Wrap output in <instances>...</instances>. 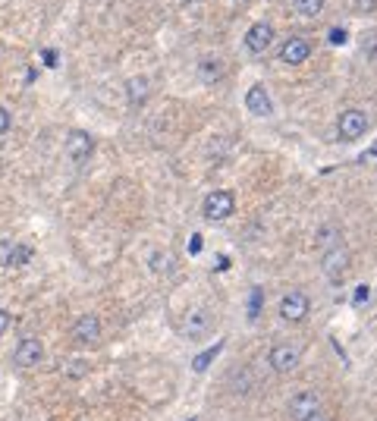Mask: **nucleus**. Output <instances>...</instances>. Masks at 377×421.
Segmentation results:
<instances>
[{
  "label": "nucleus",
  "instance_id": "f257e3e1",
  "mask_svg": "<svg viewBox=\"0 0 377 421\" xmlns=\"http://www.w3.org/2000/svg\"><path fill=\"white\" fill-rule=\"evenodd\" d=\"M308 296H305L302 289H293V293H286V296L280 299V318L286 321V324H299V321L308 318Z\"/></svg>",
  "mask_w": 377,
  "mask_h": 421
},
{
  "label": "nucleus",
  "instance_id": "f03ea898",
  "mask_svg": "<svg viewBox=\"0 0 377 421\" xmlns=\"http://www.w3.org/2000/svg\"><path fill=\"white\" fill-rule=\"evenodd\" d=\"M336 133H340L343 141H355L362 139L365 133H368V117H365L362 111H355V107H349V111L340 113V120H336Z\"/></svg>",
  "mask_w": 377,
  "mask_h": 421
},
{
  "label": "nucleus",
  "instance_id": "7ed1b4c3",
  "mask_svg": "<svg viewBox=\"0 0 377 421\" xmlns=\"http://www.w3.org/2000/svg\"><path fill=\"white\" fill-rule=\"evenodd\" d=\"M233 207H236V198H233V192H227V189H217V192H211L205 198V217L207 220H227L229 214H233Z\"/></svg>",
  "mask_w": 377,
  "mask_h": 421
},
{
  "label": "nucleus",
  "instance_id": "20e7f679",
  "mask_svg": "<svg viewBox=\"0 0 377 421\" xmlns=\"http://www.w3.org/2000/svg\"><path fill=\"white\" fill-rule=\"evenodd\" d=\"M41 355H45L41 340L25 337V340H19V343H16V349H13V365H16V368H35V365L41 362Z\"/></svg>",
  "mask_w": 377,
  "mask_h": 421
},
{
  "label": "nucleus",
  "instance_id": "39448f33",
  "mask_svg": "<svg viewBox=\"0 0 377 421\" xmlns=\"http://www.w3.org/2000/svg\"><path fill=\"white\" fill-rule=\"evenodd\" d=\"M299 362H302V349L299 346H286V343H280V346L271 349V368H274L277 374H289V371H296Z\"/></svg>",
  "mask_w": 377,
  "mask_h": 421
},
{
  "label": "nucleus",
  "instance_id": "423d86ee",
  "mask_svg": "<svg viewBox=\"0 0 377 421\" xmlns=\"http://www.w3.org/2000/svg\"><path fill=\"white\" fill-rule=\"evenodd\" d=\"M318 412H321L318 393L302 390V393H296V396L289 399V418L293 421H305V418H311V415H318Z\"/></svg>",
  "mask_w": 377,
  "mask_h": 421
},
{
  "label": "nucleus",
  "instance_id": "0eeeda50",
  "mask_svg": "<svg viewBox=\"0 0 377 421\" xmlns=\"http://www.w3.org/2000/svg\"><path fill=\"white\" fill-rule=\"evenodd\" d=\"M321 267H324L327 280H330V283H340V280H343V273L349 271V251H346V245L324 251V258H321Z\"/></svg>",
  "mask_w": 377,
  "mask_h": 421
},
{
  "label": "nucleus",
  "instance_id": "6e6552de",
  "mask_svg": "<svg viewBox=\"0 0 377 421\" xmlns=\"http://www.w3.org/2000/svg\"><path fill=\"white\" fill-rule=\"evenodd\" d=\"M91 151H95V141H91L89 133H82V129H73V133L67 135V155L73 157L76 163H85L91 157Z\"/></svg>",
  "mask_w": 377,
  "mask_h": 421
},
{
  "label": "nucleus",
  "instance_id": "1a4fd4ad",
  "mask_svg": "<svg viewBox=\"0 0 377 421\" xmlns=\"http://www.w3.org/2000/svg\"><path fill=\"white\" fill-rule=\"evenodd\" d=\"M211 324H214V318H211V311H205V308H195V311H189V318H185V327H183V333L189 337V340H201V337H207V330H211Z\"/></svg>",
  "mask_w": 377,
  "mask_h": 421
},
{
  "label": "nucleus",
  "instance_id": "9d476101",
  "mask_svg": "<svg viewBox=\"0 0 377 421\" xmlns=\"http://www.w3.org/2000/svg\"><path fill=\"white\" fill-rule=\"evenodd\" d=\"M271 41H274V29L267 23H255L245 32V47H249L251 54H264L267 47H271Z\"/></svg>",
  "mask_w": 377,
  "mask_h": 421
},
{
  "label": "nucleus",
  "instance_id": "9b49d317",
  "mask_svg": "<svg viewBox=\"0 0 377 421\" xmlns=\"http://www.w3.org/2000/svg\"><path fill=\"white\" fill-rule=\"evenodd\" d=\"M245 107H249L255 117H271L274 104H271V95H267L264 85H251V89L245 91Z\"/></svg>",
  "mask_w": 377,
  "mask_h": 421
},
{
  "label": "nucleus",
  "instance_id": "f8f14e48",
  "mask_svg": "<svg viewBox=\"0 0 377 421\" xmlns=\"http://www.w3.org/2000/svg\"><path fill=\"white\" fill-rule=\"evenodd\" d=\"M308 57H311V45L305 38H289L286 45L280 47V60L289 63V67H299V63H305Z\"/></svg>",
  "mask_w": 377,
  "mask_h": 421
},
{
  "label": "nucleus",
  "instance_id": "ddd939ff",
  "mask_svg": "<svg viewBox=\"0 0 377 421\" xmlns=\"http://www.w3.org/2000/svg\"><path fill=\"white\" fill-rule=\"evenodd\" d=\"M73 337L79 343H85V346L98 343V340H101V321H98L95 315H85V318H79V321H76V327H73Z\"/></svg>",
  "mask_w": 377,
  "mask_h": 421
},
{
  "label": "nucleus",
  "instance_id": "4468645a",
  "mask_svg": "<svg viewBox=\"0 0 377 421\" xmlns=\"http://www.w3.org/2000/svg\"><path fill=\"white\" fill-rule=\"evenodd\" d=\"M126 95H129V104H145L151 95V82L145 76H135L126 82Z\"/></svg>",
  "mask_w": 377,
  "mask_h": 421
},
{
  "label": "nucleus",
  "instance_id": "2eb2a0df",
  "mask_svg": "<svg viewBox=\"0 0 377 421\" xmlns=\"http://www.w3.org/2000/svg\"><path fill=\"white\" fill-rule=\"evenodd\" d=\"M318 245H321V251L340 249V245H343V229H340V227H333V223L321 227V229H318Z\"/></svg>",
  "mask_w": 377,
  "mask_h": 421
},
{
  "label": "nucleus",
  "instance_id": "dca6fc26",
  "mask_svg": "<svg viewBox=\"0 0 377 421\" xmlns=\"http://www.w3.org/2000/svg\"><path fill=\"white\" fill-rule=\"evenodd\" d=\"M198 76H201V82H217L223 76V63L217 57H201Z\"/></svg>",
  "mask_w": 377,
  "mask_h": 421
},
{
  "label": "nucleus",
  "instance_id": "f3484780",
  "mask_svg": "<svg viewBox=\"0 0 377 421\" xmlns=\"http://www.w3.org/2000/svg\"><path fill=\"white\" fill-rule=\"evenodd\" d=\"M220 349H223V343H217L214 349H205L201 355H195V359H192V371H195V374H205L207 365H211L217 355H220Z\"/></svg>",
  "mask_w": 377,
  "mask_h": 421
},
{
  "label": "nucleus",
  "instance_id": "a211bd4d",
  "mask_svg": "<svg viewBox=\"0 0 377 421\" xmlns=\"http://www.w3.org/2000/svg\"><path fill=\"white\" fill-rule=\"evenodd\" d=\"M151 271L155 273H170L173 271V258L167 255V251H155V255H151Z\"/></svg>",
  "mask_w": 377,
  "mask_h": 421
},
{
  "label": "nucleus",
  "instance_id": "6ab92c4d",
  "mask_svg": "<svg viewBox=\"0 0 377 421\" xmlns=\"http://www.w3.org/2000/svg\"><path fill=\"white\" fill-rule=\"evenodd\" d=\"M16 249L19 245L10 242V239H0V267H10L16 261Z\"/></svg>",
  "mask_w": 377,
  "mask_h": 421
},
{
  "label": "nucleus",
  "instance_id": "aec40b11",
  "mask_svg": "<svg viewBox=\"0 0 377 421\" xmlns=\"http://www.w3.org/2000/svg\"><path fill=\"white\" fill-rule=\"evenodd\" d=\"M296 10L302 16H318L324 10V0H296Z\"/></svg>",
  "mask_w": 377,
  "mask_h": 421
},
{
  "label": "nucleus",
  "instance_id": "412c9836",
  "mask_svg": "<svg viewBox=\"0 0 377 421\" xmlns=\"http://www.w3.org/2000/svg\"><path fill=\"white\" fill-rule=\"evenodd\" d=\"M362 54L368 60H377V32H368V35L362 38Z\"/></svg>",
  "mask_w": 377,
  "mask_h": 421
},
{
  "label": "nucleus",
  "instance_id": "4be33fe9",
  "mask_svg": "<svg viewBox=\"0 0 377 421\" xmlns=\"http://www.w3.org/2000/svg\"><path fill=\"white\" fill-rule=\"evenodd\" d=\"M10 126H13V117H10L7 107H0V135L10 133Z\"/></svg>",
  "mask_w": 377,
  "mask_h": 421
},
{
  "label": "nucleus",
  "instance_id": "5701e85b",
  "mask_svg": "<svg viewBox=\"0 0 377 421\" xmlns=\"http://www.w3.org/2000/svg\"><path fill=\"white\" fill-rule=\"evenodd\" d=\"M29 258H32V249H29V245H19V249H16V261H13V264H25Z\"/></svg>",
  "mask_w": 377,
  "mask_h": 421
},
{
  "label": "nucleus",
  "instance_id": "b1692460",
  "mask_svg": "<svg viewBox=\"0 0 377 421\" xmlns=\"http://www.w3.org/2000/svg\"><path fill=\"white\" fill-rule=\"evenodd\" d=\"M355 10H362V13H371V10H377V0H352Z\"/></svg>",
  "mask_w": 377,
  "mask_h": 421
},
{
  "label": "nucleus",
  "instance_id": "393cba45",
  "mask_svg": "<svg viewBox=\"0 0 377 421\" xmlns=\"http://www.w3.org/2000/svg\"><path fill=\"white\" fill-rule=\"evenodd\" d=\"M330 41L333 45H343L346 41V29H330Z\"/></svg>",
  "mask_w": 377,
  "mask_h": 421
},
{
  "label": "nucleus",
  "instance_id": "a878e982",
  "mask_svg": "<svg viewBox=\"0 0 377 421\" xmlns=\"http://www.w3.org/2000/svg\"><path fill=\"white\" fill-rule=\"evenodd\" d=\"M10 330V315L3 308H0V337H3V333Z\"/></svg>",
  "mask_w": 377,
  "mask_h": 421
},
{
  "label": "nucleus",
  "instance_id": "bb28decb",
  "mask_svg": "<svg viewBox=\"0 0 377 421\" xmlns=\"http://www.w3.org/2000/svg\"><path fill=\"white\" fill-rule=\"evenodd\" d=\"M368 296H371V289H368V286H358V289H355V302H365Z\"/></svg>",
  "mask_w": 377,
  "mask_h": 421
},
{
  "label": "nucleus",
  "instance_id": "cd10ccee",
  "mask_svg": "<svg viewBox=\"0 0 377 421\" xmlns=\"http://www.w3.org/2000/svg\"><path fill=\"white\" fill-rule=\"evenodd\" d=\"M45 63H47V67H57V54H54V51H45Z\"/></svg>",
  "mask_w": 377,
  "mask_h": 421
},
{
  "label": "nucleus",
  "instance_id": "c85d7f7f",
  "mask_svg": "<svg viewBox=\"0 0 377 421\" xmlns=\"http://www.w3.org/2000/svg\"><path fill=\"white\" fill-rule=\"evenodd\" d=\"M192 251H201V236H192Z\"/></svg>",
  "mask_w": 377,
  "mask_h": 421
},
{
  "label": "nucleus",
  "instance_id": "c756f323",
  "mask_svg": "<svg viewBox=\"0 0 377 421\" xmlns=\"http://www.w3.org/2000/svg\"><path fill=\"white\" fill-rule=\"evenodd\" d=\"M305 421H327V418H324V415L318 412V415H311V418H305Z\"/></svg>",
  "mask_w": 377,
  "mask_h": 421
},
{
  "label": "nucleus",
  "instance_id": "7c9ffc66",
  "mask_svg": "<svg viewBox=\"0 0 377 421\" xmlns=\"http://www.w3.org/2000/svg\"><path fill=\"white\" fill-rule=\"evenodd\" d=\"M183 3H185V7H192V3H198V0H183Z\"/></svg>",
  "mask_w": 377,
  "mask_h": 421
}]
</instances>
